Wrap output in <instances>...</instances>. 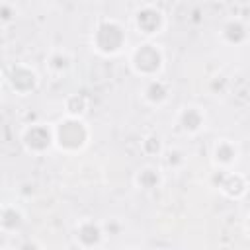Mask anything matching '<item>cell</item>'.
<instances>
[{"label":"cell","mask_w":250,"mask_h":250,"mask_svg":"<svg viewBox=\"0 0 250 250\" xmlns=\"http://www.w3.org/2000/svg\"><path fill=\"white\" fill-rule=\"evenodd\" d=\"M127 43V29L115 18H100L90 31V49L104 59H115L123 55Z\"/></svg>","instance_id":"1"},{"label":"cell","mask_w":250,"mask_h":250,"mask_svg":"<svg viewBox=\"0 0 250 250\" xmlns=\"http://www.w3.org/2000/svg\"><path fill=\"white\" fill-rule=\"evenodd\" d=\"M53 131H55V150L68 156L86 150L92 141V127L84 117H74V115L59 117L53 123Z\"/></svg>","instance_id":"2"},{"label":"cell","mask_w":250,"mask_h":250,"mask_svg":"<svg viewBox=\"0 0 250 250\" xmlns=\"http://www.w3.org/2000/svg\"><path fill=\"white\" fill-rule=\"evenodd\" d=\"M127 66L141 80L160 76L166 68L164 47L160 43H156L154 39H143L141 43H137L135 47L129 49Z\"/></svg>","instance_id":"3"},{"label":"cell","mask_w":250,"mask_h":250,"mask_svg":"<svg viewBox=\"0 0 250 250\" xmlns=\"http://www.w3.org/2000/svg\"><path fill=\"white\" fill-rule=\"evenodd\" d=\"M20 145L31 156H45L55 148V131L53 123L33 121L21 127L20 131Z\"/></svg>","instance_id":"4"},{"label":"cell","mask_w":250,"mask_h":250,"mask_svg":"<svg viewBox=\"0 0 250 250\" xmlns=\"http://www.w3.org/2000/svg\"><path fill=\"white\" fill-rule=\"evenodd\" d=\"M131 23H133V29L143 39H154V37H158L166 31L168 16L156 4H143L133 12Z\"/></svg>","instance_id":"5"},{"label":"cell","mask_w":250,"mask_h":250,"mask_svg":"<svg viewBox=\"0 0 250 250\" xmlns=\"http://www.w3.org/2000/svg\"><path fill=\"white\" fill-rule=\"evenodd\" d=\"M4 82L16 96L25 98L41 86V76L27 62H12L4 68Z\"/></svg>","instance_id":"6"},{"label":"cell","mask_w":250,"mask_h":250,"mask_svg":"<svg viewBox=\"0 0 250 250\" xmlns=\"http://www.w3.org/2000/svg\"><path fill=\"white\" fill-rule=\"evenodd\" d=\"M107 234L104 229L102 221H96L92 217H84L78 219L72 227V242L74 246L82 248V250H94V248H102L107 242Z\"/></svg>","instance_id":"7"},{"label":"cell","mask_w":250,"mask_h":250,"mask_svg":"<svg viewBox=\"0 0 250 250\" xmlns=\"http://www.w3.org/2000/svg\"><path fill=\"white\" fill-rule=\"evenodd\" d=\"M139 100L148 109H162L172 100V84L160 76L146 78L139 86Z\"/></svg>","instance_id":"8"},{"label":"cell","mask_w":250,"mask_h":250,"mask_svg":"<svg viewBox=\"0 0 250 250\" xmlns=\"http://www.w3.org/2000/svg\"><path fill=\"white\" fill-rule=\"evenodd\" d=\"M217 37L229 49H242L250 43V23L240 16H230L221 21Z\"/></svg>","instance_id":"9"},{"label":"cell","mask_w":250,"mask_h":250,"mask_svg":"<svg viewBox=\"0 0 250 250\" xmlns=\"http://www.w3.org/2000/svg\"><path fill=\"white\" fill-rule=\"evenodd\" d=\"M213 180H215V188L227 199H232V201L244 199L250 189L248 176L242 172H236V168L234 170H217Z\"/></svg>","instance_id":"10"},{"label":"cell","mask_w":250,"mask_h":250,"mask_svg":"<svg viewBox=\"0 0 250 250\" xmlns=\"http://www.w3.org/2000/svg\"><path fill=\"white\" fill-rule=\"evenodd\" d=\"M240 145L230 137H219L211 145V164L215 170H234L240 162Z\"/></svg>","instance_id":"11"},{"label":"cell","mask_w":250,"mask_h":250,"mask_svg":"<svg viewBox=\"0 0 250 250\" xmlns=\"http://www.w3.org/2000/svg\"><path fill=\"white\" fill-rule=\"evenodd\" d=\"M176 127L188 137H197L207 127L205 109L199 104H184L176 111Z\"/></svg>","instance_id":"12"},{"label":"cell","mask_w":250,"mask_h":250,"mask_svg":"<svg viewBox=\"0 0 250 250\" xmlns=\"http://www.w3.org/2000/svg\"><path fill=\"white\" fill-rule=\"evenodd\" d=\"M131 182H133V188L139 191H145V193L156 191L164 184V168H162V164L146 162L133 172Z\"/></svg>","instance_id":"13"},{"label":"cell","mask_w":250,"mask_h":250,"mask_svg":"<svg viewBox=\"0 0 250 250\" xmlns=\"http://www.w3.org/2000/svg\"><path fill=\"white\" fill-rule=\"evenodd\" d=\"M27 215L20 203H4L0 209V232L4 236H16L25 227Z\"/></svg>","instance_id":"14"},{"label":"cell","mask_w":250,"mask_h":250,"mask_svg":"<svg viewBox=\"0 0 250 250\" xmlns=\"http://www.w3.org/2000/svg\"><path fill=\"white\" fill-rule=\"evenodd\" d=\"M72 64H74V55L64 47L51 49L49 55L45 57V68L53 78L66 76L72 70Z\"/></svg>","instance_id":"15"},{"label":"cell","mask_w":250,"mask_h":250,"mask_svg":"<svg viewBox=\"0 0 250 250\" xmlns=\"http://www.w3.org/2000/svg\"><path fill=\"white\" fill-rule=\"evenodd\" d=\"M162 168L164 170H170V172H182L188 164V152L180 146H166L162 156Z\"/></svg>","instance_id":"16"},{"label":"cell","mask_w":250,"mask_h":250,"mask_svg":"<svg viewBox=\"0 0 250 250\" xmlns=\"http://www.w3.org/2000/svg\"><path fill=\"white\" fill-rule=\"evenodd\" d=\"M64 115H74V117H86L90 109V100L84 94H68L64 98Z\"/></svg>","instance_id":"17"},{"label":"cell","mask_w":250,"mask_h":250,"mask_svg":"<svg viewBox=\"0 0 250 250\" xmlns=\"http://www.w3.org/2000/svg\"><path fill=\"white\" fill-rule=\"evenodd\" d=\"M164 148H166V145H164V141L158 133H148L141 139V150L148 158H160Z\"/></svg>","instance_id":"18"},{"label":"cell","mask_w":250,"mask_h":250,"mask_svg":"<svg viewBox=\"0 0 250 250\" xmlns=\"http://www.w3.org/2000/svg\"><path fill=\"white\" fill-rule=\"evenodd\" d=\"M16 14H18L16 4H12V2H4L2 4V8H0V20H2L4 25H10L12 21H16V18H18Z\"/></svg>","instance_id":"19"},{"label":"cell","mask_w":250,"mask_h":250,"mask_svg":"<svg viewBox=\"0 0 250 250\" xmlns=\"http://www.w3.org/2000/svg\"><path fill=\"white\" fill-rule=\"evenodd\" d=\"M102 223H104V229H105V234H107V236H117V234H121V230H123V223H121L119 219H115V217L105 219V221H102Z\"/></svg>","instance_id":"20"},{"label":"cell","mask_w":250,"mask_h":250,"mask_svg":"<svg viewBox=\"0 0 250 250\" xmlns=\"http://www.w3.org/2000/svg\"><path fill=\"white\" fill-rule=\"evenodd\" d=\"M242 232L250 238V209L244 213V217H242Z\"/></svg>","instance_id":"21"}]
</instances>
